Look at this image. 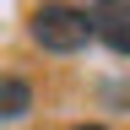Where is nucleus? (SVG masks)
Here are the masks:
<instances>
[{"mask_svg":"<svg viewBox=\"0 0 130 130\" xmlns=\"http://www.w3.org/2000/svg\"><path fill=\"white\" fill-rule=\"evenodd\" d=\"M32 114V87L22 76H0V125H16Z\"/></svg>","mask_w":130,"mask_h":130,"instance_id":"obj_3","label":"nucleus"},{"mask_svg":"<svg viewBox=\"0 0 130 130\" xmlns=\"http://www.w3.org/2000/svg\"><path fill=\"white\" fill-rule=\"evenodd\" d=\"M92 16V38H103L114 54H130V0H98Z\"/></svg>","mask_w":130,"mask_h":130,"instance_id":"obj_2","label":"nucleus"},{"mask_svg":"<svg viewBox=\"0 0 130 130\" xmlns=\"http://www.w3.org/2000/svg\"><path fill=\"white\" fill-rule=\"evenodd\" d=\"M76 130H108V125H76Z\"/></svg>","mask_w":130,"mask_h":130,"instance_id":"obj_4","label":"nucleus"},{"mask_svg":"<svg viewBox=\"0 0 130 130\" xmlns=\"http://www.w3.org/2000/svg\"><path fill=\"white\" fill-rule=\"evenodd\" d=\"M27 32L49 54H76V49L92 43V16L81 6H65V0H43V6L27 16Z\"/></svg>","mask_w":130,"mask_h":130,"instance_id":"obj_1","label":"nucleus"}]
</instances>
